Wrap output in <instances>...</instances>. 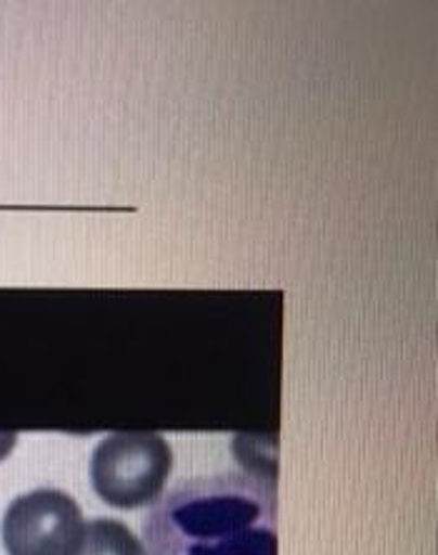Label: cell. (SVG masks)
I'll use <instances>...</instances> for the list:
<instances>
[{
	"instance_id": "obj_1",
	"label": "cell",
	"mask_w": 438,
	"mask_h": 555,
	"mask_svg": "<svg viewBox=\"0 0 438 555\" xmlns=\"http://www.w3.org/2000/svg\"><path fill=\"white\" fill-rule=\"evenodd\" d=\"M275 480L254 473L196 478L158 498L145 555H279Z\"/></svg>"
},
{
	"instance_id": "obj_2",
	"label": "cell",
	"mask_w": 438,
	"mask_h": 555,
	"mask_svg": "<svg viewBox=\"0 0 438 555\" xmlns=\"http://www.w3.org/2000/svg\"><path fill=\"white\" fill-rule=\"evenodd\" d=\"M173 451L158 433H113L91 459L93 491L113 508H141L166 491Z\"/></svg>"
},
{
	"instance_id": "obj_3",
	"label": "cell",
	"mask_w": 438,
	"mask_h": 555,
	"mask_svg": "<svg viewBox=\"0 0 438 555\" xmlns=\"http://www.w3.org/2000/svg\"><path fill=\"white\" fill-rule=\"evenodd\" d=\"M0 533L8 555H76L86 520L68 493L38 488L8 505Z\"/></svg>"
},
{
	"instance_id": "obj_4",
	"label": "cell",
	"mask_w": 438,
	"mask_h": 555,
	"mask_svg": "<svg viewBox=\"0 0 438 555\" xmlns=\"http://www.w3.org/2000/svg\"><path fill=\"white\" fill-rule=\"evenodd\" d=\"M76 555H145V548L126 524L113 518H95L86 524L83 541Z\"/></svg>"
},
{
	"instance_id": "obj_5",
	"label": "cell",
	"mask_w": 438,
	"mask_h": 555,
	"mask_svg": "<svg viewBox=\"0 0 438 555\" xmlns=\"http://www.w3.org/2000/svg\"><path fill=\"white\" fill-rule=\"evenodd\" d=\"M15 440H18V436H15V433H11V430L3 433V430H0V461H3L5 455L13 451Z\"/></svg>"
}]
</instances>
